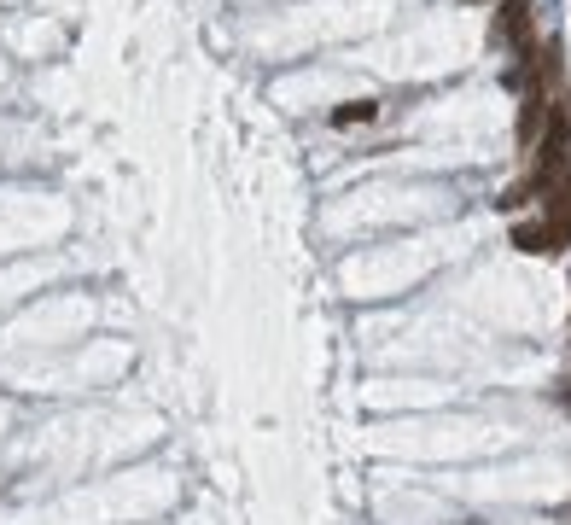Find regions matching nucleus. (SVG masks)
I'll list each match as a JSON object with an SVG mask.
<instances>
[{"label": "nucleus", "instance_id": "nucleus-1", "mask_svg": "<svg viewBox=\"0 0 571 525\" xmlns=\"http://www.w3.org/2000/svg\"><path fill=\"white\" fill-rule=\"evenodd\" d=\"M548 234H554L560 251L571 245V164H566V175L548 181Z\"/></svg>", "mask_w": 571, "mask_h": 525}, {"label": "nucleus", "instance_id": "nucleus-2", "mask_svg": "<svg viewBox=\"0 0 571 525\" xmlns=\"http://www.w3.org/2000/svg\"><path fill=\"white\" fill-rule=\"evenodd\" d=\"M502 35L519 53L531 47V0H502Z\"/></svg>", "mask_w": 571, "mask_h": 525}, {"label": "nucleus", "instance_id": "nucleus-3", "mask_svg": "<svg viewBox=\"0 0 571 525\" xmlns=\"http://www.w3.org/2000/svg\"><path fill=\"white\" fill-rule=\"evenodd\" d=\"M513 245H519V251H560L554 234H548V222H525V228H513Z\"/></svg>", "mask_w": 571, "mask_h": 525}, {"label": "nucleus", "instance_id": "nucleus-4", "mask_svg": "<svg viewBox=\"0 0 571 525\" xmlns=\"http://www.w3.org/2000/svg\"><path fill=\"white\" fill-rule=\"evenodd\" d=\"M373 111H379L373 100H350V105H338V111H333V123H338V129H350V123H373Z\"/></svg>", "mask_w": 571, "mask_h": 525}]
</instances>
